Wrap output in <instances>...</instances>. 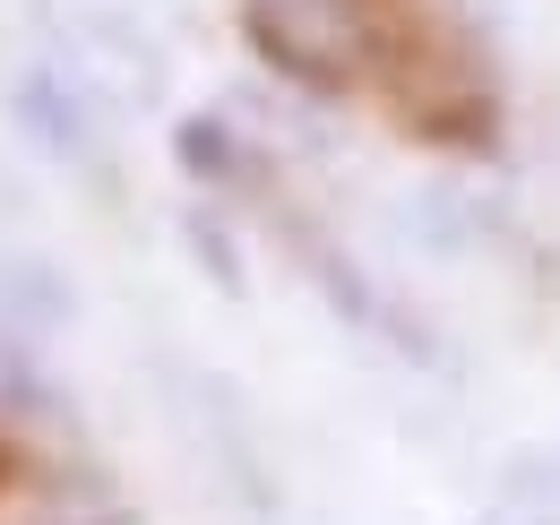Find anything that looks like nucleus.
<instances>
[{"mask_svg": "<svg viewBox=\"0 0 560 525\" xmlns=\"http://www.w3.org/2000/svg\"><path fill=\"white\" fill-rule=\"evenodd\" d=\"M242 35L284 69V78H311V86H337L362 69L371 52V26L353 0H242Z\"/></svg>", "mask_w": 560, "mask_h": 525, "instance_id": "f257e3e1", "label": "nucleus"}]
</instances>
